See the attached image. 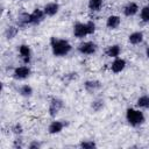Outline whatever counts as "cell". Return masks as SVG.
I'll list each match as a JSON object with an SVG mask.
<instances>
[{"mask_svg":"<svg viewBox=\"0 0 149 149\" xmlns=\"http://www.w3.org/2000/svg\"><path fill=\"white\" fill-rule=\"evenodd\" d=\"M22 132H23V128H22V126H21L20 123H15V125L12 127V133L15 134L16 136H20V135L22 134Z\"/></svg>","mask_w":149,"mask_h":149,"instance_id":"25","label":"cell"},{"mask_svg":"<svg viewBox=\"0 0 149 149\" xmlns=\"http://www.w3.org/2000/svg\"><path fill=\"white\" fill-rule=\"evenodd\" d=\"M47 16H55L59 10V5L57 2H49L43 8Z\"/></svg>","mask_w":149,"mask_h":149,"instance_id":"13","label":"cell"},{"mask_svg":"<svg viewBox=\"0 0 149 149\" xmlns=\"http://www.w3.org/2000/svg\"><path fill=\"white\" fill-rule=\"evenodd\" d=\"M105 54H106V56H108L111 58H116L121 54V47L119 44H112V45L106 48Z\"/></svg>","mask_w":149,"mask_h":149,"instance_id":"14","label":"cell"},{"mask_svg":"<svg viewBox=\"0 0 149 149\" xmlns=\"http://www.w3.org/2000/svg\"><path fill=\"white\" fill-rule=\"evenodd\" d=\"M91 107H92V109H93L94 112H99V111L104 107V100H101V99H97V100L92 101Z\"/></svg>","mask_w":149,"mask_h":149,"instance_id":"24","label":"cell"},{"mask_svg":"<svg viewBox=\"0 0 149 149\" xmlns=\"http://www.w3.org/2000/svg\"><path fill=\"white\" fill-rule=\"evenodd\" d=\"M101 87H102V84L99 80H95V79L94 80L93 79L92 80H86L84 83V88L88 93H94V92L99 91Z\"/></svg>","mask_w":149,"mask_h":149,"instance_id":"10","label":"cell"},{"mask_svg":"<svg viewBox=\"0 0 149 149\" xmlns=\"http://www.w3.org/2000/svg\"><path fill=\"white\" fill-rule=\"evenodd\" d=\"M146 56H147V57L149 58V47H148V48L146 49Z\"/></svg>","mask_w":149,"mask_h":149,"instance_id":"28","label":"cell"},{"mask_svg":"<svg viewBox=\"0 0 149 149\" xmlns=\"http://www.w3.org/2000/svg\"><path fill=\"white\" fill-rule=\"evenodd\" d=\"M140 16H141L142 22H144V23L149 22V6L142 7V9L140 12Z\"/></svg>","mask_w":149,"mask_h":149,"instance_id":"23","label":"cell"},{"mask_svg":"<svg viewBox=\"0 0 149 149\" xmlns=\"http://www.w3.org/2000/svg\"><path fill=\"white\" fill-rule=\"evenodd\" d=\"M122 10H123V14H125L126 16H134V15H136L137 12H139V5H137L136 2L130 1V2H128V3L123 7Z\"/></svg>","mask_w":149,"mask_h":149,"instance_id":"12","label":"cell"},{"mask_svg":"<svg viewBox=\"0 0 149 149\" xmlns=\"http://www.w3.org/2000/svg\"><path fill=\"white\" fill-rule=\"evenodd\" d=\"M64 127H66V123L65 122H63V121H52L50 125H49V127H48V132H49V134H51V135H55V134H59L63 129H64Z\"/></svg>","mask_w":149,"mask_h":149,"instance_id":"11","label":"cell"},{"mask_svg":"<svg viewBox=\"0 0 149 149\" xmlns=\"http://www.w3.org/2000/svg\"><path fill=\"white\" fill-rule=\"evenodd\" d=\"M50 47H51V51H52L54 56H56V57L66 56L72 50V45L68 40L58 38L55 36H52L50 38Z\"/></svg>","mask_w":149,"mask_h":149,"instance_id":"1","label":"cell"},{"mask_svg":"<svg viewBox=\"0 0 149 149\" xmlns=\"http://www.w3.org/2000/svg\"><path fill=\"white\" fill-rule=\"evenodd\" d=\"M104 0H88V8L92 12H98L102 6Z\"/></svg>","mask_w":149,"mask_h":149,"instance_id":"22","label":"cell"},{"mask_svg":"<svg viewBox=\"0 0 149 149\" xmlns=\"http://www.w3.org/2000/svg\"><path fill=\"white\" fill-rule=\"evenodd\" d=\"M126 120H127V122L130 126L139 127V126H141V125L144 123L146 116H144L143 112H141L140 109H136V108H127V111H126Z\"/></svg>","mask_w":149,"mask_h":149,"instance_id":"3","label":"cell"},{"mask_svg":"<svg viewBox=\"0 0 149 149\" xmlns=\"http://www.w3.org/2000/svg\"><path fill=\"white\" fill-rule=\"evenodd\" d=\"M16 22H17V27H26L27 24H30V14L26 12L19 14Z\"/></svg>","mask_w":149,"mask_h":149,"instance_id":"17","label":"cell"},{"mask_svg":"<svg viewBox=\"0 0 149 149\" xmlns=\"http://www.w3.org/2000/svg\"><path fill=\"white\" fill-rule=\"evenodd\" d=\"M45 13L43 9L35 8L33 13H30V24H40L45 19Z\"/></svg>","mask_w":149,"mask_h":149,"instance_id":"8","label":"cell"},{"mask_svg":"<svg viewBox=\"0 0 149 149\" xmlns=\"http://www.w3.org/2000/svg\"><path fill=\"white\" fill-rule=\"evenodd\" d=\"M97 49H98V45L92 41H86L78 45V51L83 55H93L95 54Z\"/></svg>","mask_w":149,"mask_h":149,"instance_id":"6","label":"cell"},{"mask_svg":"<svg viewBox=\"0 0 149 149\" xmlns=\"http://www.w3.org/2000/svg\"><path fill=\"white\" fill-rule=\"evenodd\" d=\"M143 37H144V35H143L142 31H134V33H132L128 36V41H129L130 44L137 45V44H140V43L143 42Z\"/></svg>","mask_w":149,"mask_h":149,"instance_id":"16","label":"cell"},{"mask_svg":"<svg viewBox=\"0 0 149 149\" xmlns=\"http://www.w3.org/2000/svg\"><path fill=\"white\" fill-rule=\"evenodd\" d=\"M121 23V17L118 15H109L106 20V26L108 29H116Z\"/></svg>","mask_w":149,"mask_h":149,"instance_id":"15","label":"cell"},{"mask_svg":"<svg viewBox=\"0 0 149 149\" xmlns=\"http://www.w3.org/2000/svg\"><path fill=\"white\" fill-rule=\"evenodd\" d=\"M30 73H31V70L26 64V65H21V66L15 68L14 71H13V77L16 80H23V79L28 78L30 76Z\"/></svg>","mask_w":149,"mask_h":149,"instance_id":"5","label":"cell"},{"mask_svg":"<svg viewBox=\"0 0 149 149\" xmlns=\"http://www.w3.org/2000/svg\"><path fill=\"white\" fill-rule=\"evenodd\" d=\"M17 33H19V27H16V26H9L5 30V37L7 40H13L17 35Z\"/></svg>","mask_w":149,"mask_h":149,"instance_id":"18","label":"cell"},{"mask_svg":"<svg viewBox=\"0 0 149 149\" xmlns=\"http://www.w3.org/2000/svg\"><path fill=\"white\" fill-rule=\"evenodd\" d=\"M19 93L22 95V97H31V94H33V87L30 86V85H28V84H26V85H22V86H20V88H19Z\"/></svg>","mask_w":149,"mask_h":149,"instance_id":"20","label":"cell"},{"mask_svg":"<svg viewBox=\"0 0 149 149\" xmlns=\"http://www.w3.org/2000/svg\"><path fill=\"white\" fill-rule=\"evenodd\" d=\"M63 107H64V101L61 98L52 97L50 99V102H49V115L50 116H56Z\"/></svg>","mask_w":149,"mask_h":149,"instance_id":"4","label":"cell"},{"mask_svg":"<svg viewBox=\"0 0 149 149\" xmlns=\"http://www.w3.org/2000/svg\"><path fill=\"white\" fill-rule=\"evenodd\" d=\"M41 143L38 142V141H31L29 144H28V148L29 149H38V148H41Z\"/></svg>","mask_w":149,"mask_h":149,"instance_id":"27","label":"cell"},{"mask_svg":"<svg viewBox=\"0 0 149 149\" xmlns=\"http://www.w3.org/2000/svg\"><path fill=\"white\" fill-rule=\"evenodd\" d=\"M95 31V23L93 21H87L85 23L77 22L73 26V35L77 38H84L87 35H92Z\"/></svg>","mask_w":149,"mask_h":149,"instance_id":"2","label":"cell"},{"mask_svg":"<svg viewBox=\"0 0 149 149\" xmlns=\"http://www.w3.org/2000/svg\"><path fill=\"white\" fill-rule=\"evenodd\" d=\"M79 147L81 149H94L97 148V143L93 140H81L79 143Z\"/></svg>","mask_w":149,"mask_h":149,"instance_id":"21","label":"cell"},{"mask_svg":"<svg viewBox=\"0 0 149 149\" xmlns=\"http://www.w3.org/2000/svg\"><path fill=\"white\" fill-rule=\"evenodd\" d=\"M126 65H127V62H126L123 58L116 57V58H114V61H113L112 64H111V70H112V72H114V73H120L121 71L125 70Z\"/></svg>","mask_w":149,"mask_h":149,"instance_id":"9","label":"cell"},{"mask_svg":"<svg viewBox=\"0 0 149 149\" xmlns=\"http://www.w3.org/2000/svg\"><path fill=\"white\" fill-rule=\"evenodd\" d=\"M136 106L139 108L143 109H149V95H141L136 100Z\"/></svg>","mask_w":149,"mask_h":149,"instance_id":"19","label":"cell"},{"mask_svg":"<svg viewBox=\"0 0 149 149\" xmlns=\"http://www.w3.org/2000/svg\"><path fill=\"white\" fill-rule=\"evenodd\" d=\"M13 148H14V149H21V148H23V143H22V139H21V137L17 136V139L14 140V142H13Z\"/></svg>","mask_w":149,"mask_h":149,"instance_id":"26","label":"cell"},{"mask_svg":"<svg viewBox=\"0 0 149 149\" xmlns=\"http://www.w3.org/2000/svg\"><path fill=\"white\" fill-rule=\"evenodd\" d=\"M19 54L24 64H29L31 59V49L28 44H21L19 47Z\"/></svg>","mask_w":149,"mask_h":149,"instance_id":"7","label":"cell"}]
</instances>
